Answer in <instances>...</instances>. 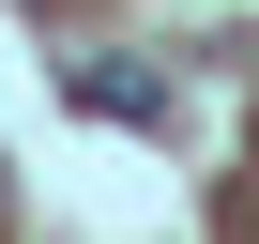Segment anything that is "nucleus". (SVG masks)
Returning a JSON list of instances; mask_svg holds the SVG:
<instances>
[{"mask_svg": "<svg viewBox=\"0 0 259 244\" xmlns=\"http://www.w3.org/2000/svg\"><path fill=\"white\" fill-rule=\"evenodd\" d=\"M61 92H76V122H138V138L183 122V92H168L153 61H61Z\"/></svg>", "mask_w": 259, "mask_h": 244, "instance_id": "obj_1", "label": "nucleus"}, {"mask_svg": "<svg viewBox=\"0 0 259 244\" xmlns=\"http://www.w3.org/2000/svg\"><path fill=\"white\" fill-rule=\"evenodd\" d=\"M0 229H16V153H0Z\"/></svg>", "mask_w": 259, "mask_h": 244, "instance_id": "obj_2", "label": "nucleus"}, {"mask_svg": "<svg viewBox=\"0 0 259 244\" xmlns=\"http://www.w3.org/2000/svg\"><path fill=\"white\" fill-rule=\"evenodd\" d=\"M31 16H76V0H31Z\"/></svg>", "mask_w": 259, "mask_h": 244, "instance_id": "obj_3", "label": "nucleus"}]
</instances>
